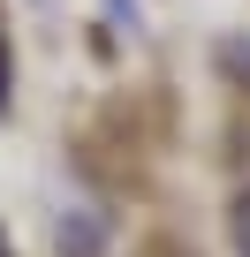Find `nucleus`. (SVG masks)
Here are the masks:
<instances>
[{
  "mask_svg": "<svg viewBox=\"0 0 250 257\" xmlns=\"http://www.w3.org/2000/svg\"><path fill=\"white\" fill-rule=\"evenodd\" d=\"M227 234H235V257H250V189L227 204Z\"/></svg>",
  "mask_w": 250,
  "mask_h": 257,
  "instance_id": "obj_1",
  "label": "nucleus"
},
{
  "mask_svg": "<svg viewBox=\"0 0 250 257\" xmlns=\"http://www.w3.org/2000/svg\"><path fill=\"white\" fill-rule=\"evenodd\" d=\"M0 106H8V31H0Z\"/></svg>",
  "mask_w": 250,
  "mask_h": 257,
  "instance_id": "obj_2",
  "label": "nucleus"
},
{
  "mask_svg": "<svg viewBox=\"0 0 250 257\" xmlns=\"http://www.w3.org/2000/svg\"><path fill=\"white\" fill-rule=\"evenodd\" d=\"M106 8H114V16H121V23H129V16H137V8H129V0H106Z\"/></svg>",
  "mask_w": 250,
  "mask_h": 257,
  "instance_id": "obj_3",
  "label": "nucleus"
}]
</instances>
